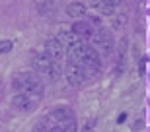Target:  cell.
I'll list each match as a JSON object with an SVG mask.
<instances>
[{
    "label": "cell",
    "mask_w": 150,
    "mask_h": 132,
    "mask_svg": "<svg viewBox=\"0 0 150 132\" xmlns=\"http://www.w3.org/2000/svg\"><path fill=\"white\" fill-rule=\"evenodd\" d=\"M12 88L16 93H23L31 97L35 103H39L45 97V86L41 82V78L35 72H20L12 80Z\"/></svg>",
    "instance_id": "6da1fadb"
},
{
    "label": "cell",
    "mask_w": 150,
    "mask_h": 132,
    "mask_svg": "<svg viewBox=\"0 0 150 132\" xmlns=\"http://www.w3.org/2000/svg\"><path fill=\"white\" fill-rule=\"evenodd\" d=\"M31 68H33V72L37 76L47 78L49 82H59L61 76H62V70H61V66H59V62L51 60L45 53L33 55V58H31Z\"/></svg>",
    "instance_id": "7a4b0ae2"
},
{
    "label": "cell",
    "mask_w": 150,
    "mask_h": 132,
    "mask_svg": "<svg viewBox=\"0 0 150 132\" xmlns=\"http://www.w3.org/2000/svg\"><path fill=\"white\" fill-rule=\"evenodd\" d=\"M88 43L100 53V56H109L113 53V45H115L113 43V35L107 31L103 25L94 29V33H92V37H90Z\"/></svg>",
    "instance_id": "3957f363"
},
{
    "label": "cell",
    "mask_w": 150,
    "mask_h": 132,
    "mask_svg": "<svg viewBox=\"0 0 150 132\" xmlns=\"http://www.w3.org/2000/svg\"><path fill=\"white\" fill-rule=\"evenodd\" d=\"M62 74H64V78H67V82L70 84V86H82V84L90 78L88 70H86L82 64L70 60V58L67 60V64H64V68H62Z\"/></svg>",
    "instance_id": "277c9868"
},
{
    "label": "cell",
    "mask_w": 150,
    "mask_h": 132,
    "mask_svg": "<svg viewBox=\"0 0 150 132\" xmlns=\"http://www.w3.org/2000/svg\"><path fill=\"white\" fill-rule=\"evenodd\" d=\"M68 119H74V113H72L70 107H55L51 113H47V115L41 119V122H43L47 128H51V126L61 124V122H67Z\"/></svg>",
    "instance_id": "5b68a950"
},
{
    "label": "cell",
    "mask_w": 150,
    "mask_h": 132,
    "mask_svg": "<svg viewBox=\"0 0 150 132\" xmlns=\"http://www.w3.org/2000/svg\"><path fill=\"white\" fill-rule=\"evenodd\" d=\"M43 53L47 56H49L51 60H55V62H62L64 58H67V47L59 41L57 37H51V39H47L43 43Z\"/></svg>",
    "instance_id": "8992f818"
},
{
    "label": "cell",
    "mask_w": 150,
    "mask_h": 132,
    "mask_svg": "<svg viewBox=\"0 0 150 132\" xmlns=\"http://www.w3.org/2000/svg\"><path fill=\"white\" fill-rule=\"evenodd\" d=\"M88 4L100 16H115V10L123 4V0H88Z\"/></svg>",
    "instance_id": "52a82bcc"
},
{
    "label": "cell",
    "mask_w": 150,
    "mask_h": 132,
    "mask_svg": "<svg viewBox=\"0 0 150 132\" xmlns=\"http://www.w3.org/2000/svg\"><path fill=\"white\" fill-rule=\"evenodd\" d=\"M70 29H72L78 37L82 39V41H90V37H92V33H94L96 25L90 22V20L82 18V20H76V22L72 23V27H70Z\"/></svg>",
    "instance_id": "ba28073f"
},
{
    "label": "cell",
    "mask_w": 150,
    "mask_h": 132,
    "mask_svg": "<svg viewBox=\"0 0 150 132\" xmlns=\"http://www.w3.org/2000/svg\"><path fill=\"white\" fill-rule=\"evenodd\" d=\"M35 101L31 97H28V95L23 93H14V97H12V107L16 111H20V113H31V111L35 109Z\"/></svg>",
    "instance_id": "9c48e42d"
},
{
    "label": "cell",
    "mask_w": 150,
    "mask_h": 132,
    "mask_svg": "<svg viewBox=\"0 0 150 132\" xmlns=\"http://www.w3.org/2000/svg\"><path fill=\"white\" fill-rule=\"evenodd\" d=\"M67 14L70 18L82 20L84 16H88V4H84V2H70V4L67 6Z\"/></svg>",
    "instance_id": "30bf717a"
},
{
    "label": "cell",
    "mask_w": 150,
    "mask_h": 132,
    "mask_svg": "<svg viewBox=\"0 0 150 132\" xmlns=\"http://www.w3.org/2000/svg\"><path fill=\"white\" fill-rule=\"evenodd\" d=\"M57 39H59V41H61V43L67 47V51H68V49H72L76 43H80V41H82V39L78 37L76 33L72 31V29H70V31H61L59 35H57Z\"/></svg>",
    "instance_id": "8fae6325"
},
{
    "label": "cell",
    "mask_w": 150,
    "mask_h": 132,
    "mask_svg": "<svg viewBox=\"0 0 150 132\" xmlns=\"http://www.w3.org/2000/svg\"><path fill=\"white\" fill-rule=\"evenodd\" d=\"M47 132H78L76 117H74V119H68L67 122H61V124H57V126L47 128Z\"/></svg>",
    "instance_id": "7c38bea8"
},
{
    "label": "cell",
    "mask_w": 150,
    "mask_h": 132,
    "mask_svg": "<svg viewBox=\"0 0 150 132\" xmlns=\"http://www.w3.org/2000/svg\"><path fill=\"white\" fill-rule=\"evenodd\" d=\"M111 18H113V27L125 29V25H127V16L125 14H117V16H111Z\"/></svg>",
    "instance_id": "4fadbf2b"
},
{
    "label": "cell",
    "mask_w": 150,
    "mask_h": 132,
    "mask_svg": "<svg viewBox=\"0 0 150 132\" xmlns=\"http://www.w3.org/2000/svg\"><path fill=\"white\" fill-rule=\"evenodd\" d=\"M12 49H14V43H12L10 39H4V41H0V53H2V55L10 53Z\"/></svg>",
    "instance_id": "5bb4252c"
},
{
    "label": "cell",
    "mask_w": 150,
    "mask_h": 132,
    "mask_svg": "<svg viewBox=\"0 0 150 132\" xmlns=\"http://www.w3.org/2000/svg\"><path fill=\"white\" fill-rule=\"evenodd\" d=\"M33 132H47V126H45L43 122L39 121L37 124H35V126H33Z\"/></svg>",
    "instance_id": "9a60e30c"
},
{
    "label": "cell",
    "mask_w": 150,
    "mask_h": 132,
    "mask_svg": "<svg viewBox=\"0 0 150 132\" xmlns=\"http://www.w3.org/2000/svg\"><path fill=\"white\" fill-rule=\"evenodd\" d=\"M0 91H2V80H0Z\"/></svg>",
    "instance_id": "2e32d148"
}]
</instances>
